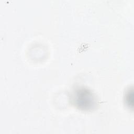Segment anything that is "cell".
I'll return each mask as SVG.
<instances>
[{
  "mask_svg": "<svg viewBox=\"0 0 134 134\" xmlns=\"http://www.w3.org/2000/svg\"><path fill=\"white\" fill-rule=\"evenodd\" d=\"M133 88L131 87L127 90L125 96L126 103L129 108L133 109Z\"/></svg>",
  "mask_w": 134,
  "mask_h": 134,
  "instance_id": "cell-2",
  "label": "cell"
},
{
  "mask_svg": "<svg viewBox=\"0 0 134 134\" xmlns=\"http://www.w3.org/2000/svg\"><path fill=\"white\" fill-rule=\"evenodd\" d=\"M74 104L79 109L83 110H90L96 104V99L92 91L84 87L76 89L72 94Z\"/></svg>",
  "mask_w": 134,
  "mask_h": 134,
  "instance_id": "cell-1",
  "label": "cell"
}]
</instances>
